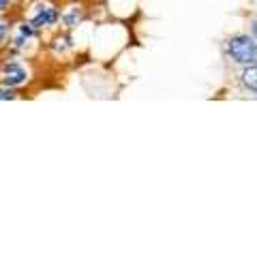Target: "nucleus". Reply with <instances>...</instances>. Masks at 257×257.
Instances as JSON below:
<instances>
[{
  "instance_id": "obj_1",
  "label": "nucleus",
  "mask_w": 257,
  "mask_h": 257,
  "mask_svg": "<svg viewBox=\"0 0 257 257\" xmlns=\"http://www.w3.org/2000/svg\"><path fill=\"white\" fill-rule=\"evenodd\" d=\"M229 54L236 62L248 64L257 58V45L253 43V39H248V37H234L229 41Z\"/></svg>"
},
{
  "instance_id": "obj_2",
  "label": "nucleus",
  "mask_w": 257,
  "mask_h": 257,
  "mask_svg": "<svg viewBox=\"0 0 257 257\" xmlns=\"http://www.w3.org/2000/svg\"><path fill=\"white\" fill-rule=\"evenodd\" d=\"M26 77H28V71L20 62H7L3 67V82L7 86H20L26 82Z\"/></svg>"
},
{
  "instance_id": "obj_3",
  "label": "nucleus",
  "mask_w": 257,
  "mask_h": 257,
  "mask_svg": "<svg viewBox=\"0 0 257 257\" xmlns=\"http://www.w3.org/2000/svg\"><path fill=\"white\" fill-rule=\"evenodd\" d=\"M58 20V15L52 9L50 5H37L35 13L30 18V26L32 28H43V26H52V24Z\"/></svg>"
},
{
  "instance_id": "obj_4",
  "label": "nucleus",
  "mask_w": 257,
  "mask_h": 257,
  "mask_svg": "<svg viewBox=\"0 0 257 257\" xmlns=\"http://www.w3.org/2000/svg\"><path fill=\"white\" fill-rule=\"evenodd\" d=\"M244 84L251 88V90H255L257 92V64H253V67H248L246 71H244Z\"/></svg>"
},
{
  "instance_id": "obj_5",
  "label": "nucleus",
  "mask_w": 257,
  "mask_h": 257,
  "mask_svg": "<svg viewBox=\"0 0 257 257\" xmlns=\"http://www.w3.org/2000/svg\"><path fill=\"white\" fill-rule=\"evenodd\" d=\"M79 18H82V15H79V11H77V9H73V11H69L67 15H64L62 22L67 24V26H75V24L79 22Z\"/></svg>"
},
{
  "instance_id": "obj_6",
  "label": "nucleus",
  "mask_w": 257,
  "mask_h": 257,
  "mask_svg": "<svg viewBox=\"0 0 257 257\" xmlns=\"http://www.w3.org/2000/svg\"><path fill=\"white\" fill-rule=\"evenodd\" d=\"M15 99V94L11 90H5V88H0V101H11Z\"/></svg>"
},
{
  "instance_id": "obj_7",
  "label": "nucleus",
  "mask_w": 257,
  "mask_h": 257,
  "mask_svg": "<svg viewBox=\"0 0 257 257\" xmlns=\"http://www.w3.org/2000/svg\"><path fill=\"white\" fill-rule=\"evenodd\" d=\"M5 35H7V26L3 22H0V43H3V39H5Z\"/></svg>"
},
{
  "instance_id": "obj_8",
  "label": "nucleus",
  "mask_w": 257,
  "mask_h": 257,
  "mask_svg": "<svg viewBox=\"0 0 257 257\" xmlns=\"http://www.w3.org/2000/svg\"><path fill=\"white\" fill-rule=\"evenodd\" d=\"M9 5H11V0H0V11H5Z\"/></svg>"
},
{
  "instance_id": "obj_9",
  "label": "nucleus",
  "mask_w": 257,
  "mask_h": 257,
  "mask_svg": "<svg viewBox=\"0 0 257 257\" xmlns=\"http://www.w3.org/2000/svg\"><path fill=\"white\" fill-rule=\"evenodd\" d=\"M253 32H255V37H257V22H255V26H253Z\"/></svg>"
}]
</instances>
